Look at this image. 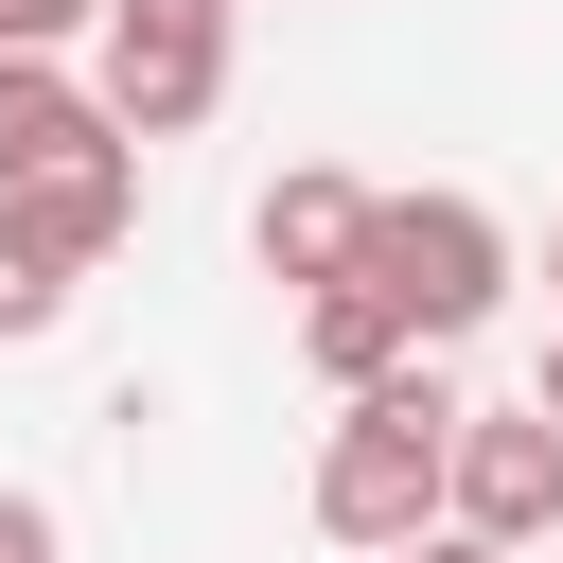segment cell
<instances>
[{
	"label": "cell",
	"instance_id": "6da1fadb",
	"mask_svg": "<svg viewBox=\"0 0 563 563\" xmlns=\"http://www.w3.org/2000/svg\"><path fill=\"white\" fill-rule=\"evenodd\" d=\"M440 422H457V387L405 352V369H369V387H334V440H317V528L334 545H405V528H440Z\"/></svg>",
	"mask_w": 563,
	"mask_h": 563
},
{
	"label": "cell",
	"instance_id": "7a4b0ae2",
	"mask_svg": "<svg viewBox=\"0 0 563 563\" xmlns=\"http://www.w3.org/2000/svg\"><path fill=\"white\" fill-rule=\"evenodd\" d=\"M369 282H387V317L422 334V352H457L493 299H510V229H493V194H369V246H352Z\"/></svg>",
	"mask_w": 563,
	"mask_h": 563
},
{
	"label": "cell",
	"instance_id": "3957f363",
	"mask_svg": "<svg viewBox=\"0 0 563 563\" xmlns=\"http://www.w3.org/2000/svg\"><path fill=\"white\" fill-rule=\"evenodd\" d=\"M88 106L123 141H194L229 106V0H88Z\"/></svg>",
	"mask_w": 563,
	"mask_h": 563
},
{
	"label": "cell",
	"instance_id": "277c9868",
	"mask_svg": "<svg viewBox=\"0 0 563 563\" xmlns=\"http://www.w3.org/2000/svg\"><path fill=\"white\" fill-rule=\"evenodd\" d=\"M440 528L545 545V528H563V422H545V405H457V422H440Z\"/></svg>",
	"mask_w": 563,
	"mask_h": 563
},
{
	"label": "cell",
	"instance_id": "5b68a950",
	"mask_svg": "<svg viewBox=\"0 0 563 563\" xmlns=\"http://www.w3.org/2000/svg\"><path fill=\"white\" fill-rule=\"evenodd\" d=\"M0 229L35 246V264H106L123 229H141V141H70V158H35V176H0Z\"/></svg>",
	"mask_w": 563,
	"mask_h": 563
},
{
	"label": "cell",
	"instance_id": "8992f818",
	"mask_svg": "<svg viewBox=\"0 0 563 563\" xmlns=\"http://www.w3.org/2000/svg\"><path fill=\"white\" fill-rule=\"evenodd\" d=\"M246 246H264V282H352V246H369V176H334V158H299V176H264V211H246Z\"/></svg>",
	"mask_w": 563,
	"mask_h": 563
},
{
	"label": "cell",
	"instance_id": "52a82bcc",
	"mask_svg": "<svg viewBox=\"0 0 563 563\" xmlns=\"http://www.w3.org/2000/svg\"><path fill=\"white\" fill-rule=\"evenodd\" d=\"M405 352H422V334L387 317L369 264H352V282H299V369H317V387H369V369H405Z\"/></svg>",
	"mask_w": 563,
	"mask_h": 563
},
{
	"label": "cell",
	"instance_id": "ba28073f",
	"mask_svg": "<svg viewBox=\"0 0 563 563\" xmlns=\"http://www.w3.org/2000/svg\"><path fill=\"white\" fill-rule=\"evenodd\" d=\"M70 141H123V123L88 106V70H70V53H0V176H35V158H70Z\"/></svg>",
	"mask_w": 563,
	"mask_h": 563
},
{
	"label": "cell",
	"instance_id": "9c48e42d",
	"mask_svg": "<svg viewBox=\"0 0 563 563\" xmlns=\"http://www.w3.org/2000/svg\"><path fill=\"white\" fill-rule=\"evenodd\" d=\"M53 317H70V264H35V246L0 229V352H18V334H53Z\"/></svg>",
	"mask_w": 563,
	"mask_h": 563
},
{
	"label": "cell",
	"instance_id": "30bf717a",
	"mask_svg": "<svg viewBox=\"0 0 563 563\" xmlns=\"http://www.w3.org/2000/svg\"><path fill=\"white\" fill-rule=\"evenodd\" d=\"M88 35V0H0V53H70Z\"/></svg>",
	"mask_w": 563,
	"mask_h": 563
},
{
	"label": "cell",
	"instance_id": "8fae6325",
	"mask_svg": "<svg viewBox=\"0 0 563 563\" xmlns=\"http://www.w3.org/2000/svg\"><path fill=\"white\" fill-rule=\"evenodd\" d=\"M0 563H53V493H0Z\"/></svg>",
	"mask_w": 563,
	"mask_h": 563
},
{
	"label": "cell",
	"instance_id": "7c38bea8",
	"mask_svg": "<svg viewBox=\"0 0 563 563\" xmlns=\"http://www.w3.org/2000/svg\"><path fill=\"white\" fill-rule=\"evenodd\" d=\"M387 563H528V545H475V528H405Z\"/></svg>",
	"mask_w": 563,
	"mask_h": 563
},
{
	"label": "cell",
	"instance_id": "4fadbf2b",
	"mask_svg": "<svg viewBox=\"0 0 563 563\" xmlns=\"http://www.w3.org/2000/svg\"><path fill=\"white\" fill-rule=\"evenodd\" d=\"M528 405H545V422H563V334H545V369H528Z\"/></svg>",
	"mask_w": 563,
	"mask_h": 563
},
{
	"label": "cell",
	"instance_id": "5bb4252c",
	"mask_svg": "<svg viewBox=\"0 0 563 563\" xmlns=\"http://www.w3.org/2000/svg\"><path fill=\"white\" fill-rule=\"evenodd\" d=\"M545 282H563V229H545Z\"/></svg>",
	"mask_w": 563,
	"mask_h": 563
}]
</instances>
